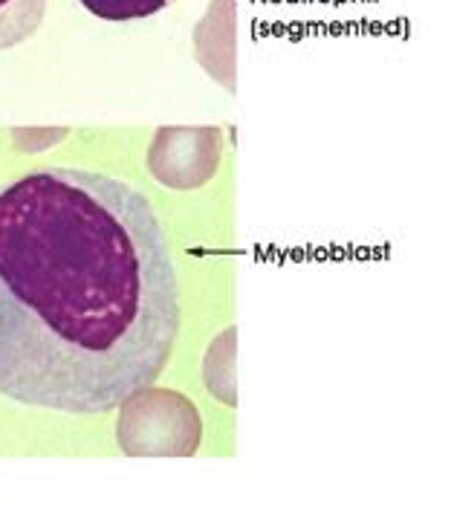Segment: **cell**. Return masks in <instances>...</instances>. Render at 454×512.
<instances>
[{
    "mask_svg": "<svg viewBox=\"0 0 454 512\" xmlns=\"http://www.w3.org/2000/svg\"><path fill=\"white\" fill-rule=\"evenodd\" d=\"M47 0H0V53L21 47L44 24Z\"/></svg>",
    "mask_w": 454,
    "mask_h": 512,
    "instance_id": "2",
    "label": "cell"
},
{
    "mask_svg": "<svg viewBox=\"0 0 454 512\" xmlns=\"http://www.w3.org/2000/svg\"><path fill=\"white\" fill-rule=\"evenodd\" d=\"M81 6L110 24H134L165 12L177 0H79Z\"/></svg>",
    "mask_w": 454,
    "mask_h": 512,
    "instance_id": "3",
    "label": "cell"
},
{
    "mask_svg": "<svg viewBox=\"0 0 454 512\" xmlns=\"http://www.w3.org/2000/svg\"><path fill=\"white\" fill-rule=\"evenodd\" d=\"M180 319L171 243L142 191L90 168L0 186V397L110 414L160 379Z\"/></svg>",
    "mask_w": 454,
    "mask_h": 512,
    "instance_id": "1",
    "label": "cell"
}]
</instances>
